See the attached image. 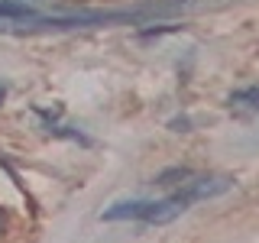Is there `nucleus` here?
Masks as SVG:
<instances>
[{
	"instance_id": "obj_1",
	"label": "nucleus",
	"mask_w": 259,
	"mask_h": 243,
	"mask_svg": "<svg viewBox=\"0 0 259 243\" xmlns=\"http://www.w3.org/2000/svg\"><path fill=\"white\" fill-rule=\"evenodd\" d=\"M230 188V178H221V175H204V178H191V182L182 185V198L188 201H201V198H214V194H224Z\"/></svg>"
},
{
	"instance_id": "obj_2",
	"label": "nucleus",
	"mask_w": 259,
	"mask_h": 243,
	"mask_svg": "<svg viewBox=\"0 0 259 243\" xmlns=\"http://www.w3.org/2000/svg\"><path fill=\"white\" fill-rule=\"evenodd\" d=\"M185 208H188V201H185L182 194H172V198H162V201H149L143 221L146 224H168V221H175Z\"/></svg>"
},
{
	"instance_id": "obj_3",
	"label": "nucleus",
	"mask_w": 259,
	"mask_h": 243,
	"mask_svg": "<svg viewBox=\"0 0 259 243\" xmlns=\"http://www.w3.org/2000/svg\"><path fill=\"white\" fill-rule=\"evenodd\" d=\"M146 208H149V201H120V205H110L104 211V221H130V217H140L146 214Z\"/></svg>"
},
{
	"instance_id": "obj_4",
	"label": "nucleus",
	"mask_w": 259,
	"mask_h": 243,
	"mask_svg": "<svg viewBox=\"0 0 259 243\" xmlns=\"http://www.w3.org/2000/svg\"><path fill=\"white\" fill-rule=\"evenodd\" d=\"M0 16L4 20H36V13L26 4H0Z\"/></svg>"
},
{
	"instance_id": "obj_5",
	"label": "nucleus",
	"mask_w": 259,
	"mask_h": 243,
	"mask_svg": "<svg viewBox=\"0 0 259 243\" xmlns=\"http://www.w3.org/2000/svg\"><path fill=\"white\" fill-rule=\"evenodd\" d=\"M233 107H249V110H259V88H249V91H237L230 97Z\"/></svg>"
},
{
	"instance_id": "obj_6",
	"label": "nucleus",
	"mask_w": 259,
	"mask_h": 243,
	"mask_svg": "<svg viewBox=\"0 0 259 243\" xmlns=\"http://www.w3.org/2000/svg\"><path fill=\"white\" fill-rule=\"evenodd\" d=\"M4 227H7V214L0 211V233H4Z\"/></svg>"
},
{
	"instance_id": "obj_7",
	"label": "nucleus",
	"mask_w": 259,
	"mask_h": 243,
	"mask_svg": "<svg viewBox=\"0 0 259 243\" xmlns=\"http://www.w3.org/2000/svg\"><path fill=\"white\" fill-rule=\"evenodd\" d=\"M0 101H4V88H0Z\"/></svg>"
}]
</instances>
